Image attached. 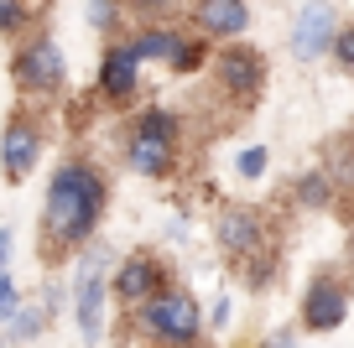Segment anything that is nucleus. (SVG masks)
<instances>
[{"label": "nucleus", "mask_w": 354, "mask_h": 348, "mask_svg": "<svg viewBox=\"0 0 354 348\" xmlns=\"http://www.w3.org/2000/svg\"><path fill=\"white\" fill-rule=\"evenodd\" d=\"M110 208V182L88 156H68L47 177V203H42V265H63L78 250L94 244V229L104 224Z\"/></svg>", "instance_id": "f257e3e1"}, {"label": "nucleus", "mask_w": 354, "mask_h": 348, "mask_svg": "<svg viewBox=\"0 0 354 348\" xmlns=\"http://www.w3.org/2000/svg\"><path fill=\"white\" fill-rule=\"evenodd\" d=\"M136 327H141L146 343L156 348H198L203 333H209V322H203V307L198 296L188 291V286H167L162 296H151V302L141 307V312H131Z\"/></svg>", "instance_id": "f03ea898"}, {"label": "nucleus", "mask_w": 354, "mask_h": 348, "mask_svg": "<svg viewBox=\"0 0 354 348\" xmlns=\"http://www.w3.org/2000/svg\"><path fill=\"white\" fill-rule=\"evenodd\" d=\"M104 265H110V250H104V244H88V255H78L73 291H68L78 338H84L88 348L104 338V302H110V276H104Z\"/></svg>", "instance_id": "7ed1b4c3"}, {"label": "nucleus", "mask_w": 354, "mask_h": 348, "mask_svg": "<svg viewBox=\"0 0 354 348\" xmlns=\"http://www.w3.org/2000/svg\"><path fill=\"white\" fill-rule=\"evenodd\" d=\"M214 244H219V255L230 265H245L261 250H271V224L250 203H224L219 218H214Z\"/></svg>", "instance_id": "20e7f679"}, {"label": "nucleus", "mask_w": 354, "mask_h": 348, "mask_svg": "<svg viewBox=\"0 0 354 348\" xmlns=\"http://www.w3.org/2000/svg\"><path fill=\"white\" fill-rule=\"evenodd\" d=\"M11 78H16V88H21L26 99H53V94H63V84H68V63H63L53 37H26V42L16 47Z\"/></svg>", "instance_id": "39448f33"}, {"label": "nucleus", "mask_w": 354, "mask_h": 348, "mask_svg": "<svg viewBox=\"0 0 354 348\" xmlns=\"http://www.w3.org/2000/svg\"><path fill=\"white\" fill-rule=\"evenodd\" d=\"M167 286H172V271H167V260L156 250H131L120 255V265H115L110 276V296L125 307V312H141L151 296H162Z\"/></svg>", "instance_id": "423d86ee"}, {"label": "nucleus", "mask_w": 354, "mask_h": 348, "mask_svg": "<svg viewBox=\"0 0 354 348\" xmlns=\"http://www.w3.org/2000/svg\"><path fill=\"white\" fill-rule=\"evenodd\" d=\"M214 84H219V94L230 99V104H240V109H250L255 99L266 94V57L255 52V47H245V42H230L224 52H214Z\"/></svg>", "instance_id": "0eeeda50"}, {"label": "nucleus", "mask_w": 354, "mask_h": 348, "mask_svg": "<svg viewBox=\"0 0 354 348\" xmlns=\"http://www.w3.org/2000/svg\"><path fill=\"white\" fill-rule=\"evenodd\" d=\"M42 125H37L32 109H11L6 115V130H0V172H6V182H26V177L37 172V162H42Z\"/></svg>", "instance_id": "6e6552de"}, {"label": "nucleus", "mask_w": 354, "mask_h": 348, "mask_svg": "<svg viewBox=\"0 0 354 348\" xmlns=\"http://www.w3.org/2000/svg\"><path fill=\"white\" fill-rule=\"evenodd\" d=\"M344 317H349V281L333 271H318L308 281V291H302V317L297 322L308 327V333H333V327H344Z\"/></svg>", "instance_id": "1a4fd4ad"}, {"label": "nucleus", "mask_w": 354, "mask_h": 348, "mask_svg": "<svg viewBox=\"0 0 354 348\" xmlns=\"http://www.w3.org/2000/svg\"><path fill=\"white\" fill-rule=\"evenodd\" d=\"M333 37H339V11H333V0H308L292 21V57L297 63H318L323 52H333Z\"/></svg>", "instance_id": "9d476101"}, {"label": "nucleus", "mask_w": 354, "mask_h": 348, "mask_svg": "<svg viewBox=\"0 0 354 348\" xmlns=\"http://www.w3.org/2000/svg\"><path fill=\"white\" fill-rule=\"evenodd\" d=\"M136 88H141V52L131 42H110L100 57V94L110 104H131Z\"/></svg>", "instance_id": "9b49d317"}, {"label": "nucleus", "mask_w": 354, "mask_h": 348, "mask_svg": "<svg viewBox=\"0 0 354 348\" xmlns=\"http://www.w3.org/2000/svg\"><path fill=\"white\" fill-rule=\"evenodd\" d=\"M250 26V0H193V32L209 42H240Z\"/></svg>", "instance_id": "f8f14e48"}, {"label": "nucleus", "mask_w": 354, "mask_h": 348, "mask_svg": "<svg viewBox=\"0 0 354 348\" xmlns=\"http://www.w3.org/2000/svg\"><path fill=\"white\" fill-rule=\"evenodd\" d=\"M125 166L146 182H167L177 172V146L156 135H125Z\"/></svg>", "instance_id": "ddd939ff"}, {"label": "nucleus", "mask_w": 354, "mask_h": 348, "mask_svg": "<svg viewBox=\"0 0 354 348\" xmlns=\"http://www.w3.org/2000/svg\"><path fill=\"white\" fill-rule=\"evenodd\" d=\"M183 37L188 32H177V26H146V32L131 37V47L141 52V63H172L177 47H183Z\"/></svg>", "instance_id": "4468645a"}, {"label": "nucleus", "mask_w": 354, "mask_h": 348, "mask_svg": "<svg viewBox=\"0 0 354 348\" xmlns=\"http://www.w3.org/2000/svg\"><path fill=\"white\" fill-rule=\"evenodd\" d=\"M125 135H156V141H172L177 146V141H183V120H177L167 104H146L141 115L131 120V130H125Z\"/></svg>", "instance_id": "2eb2a0df"}, {"label": "nucleus", "mask_w": 354, "mask_h": 348, "mask_svg": "<svg viewBox=\"0 0 354 348\" xmlns=\"http://www.w3.org/2000/svg\"><path fill=\"white\" fill-rule=\"evenodd\" d=\"M333 187H339V177H333L328 166H318V172L297 177V187H292V197H297L302 208H328V203H333Z\"/></svg>", "instance_id": "dca6fc26"}, {"label": "nucleus", "mask_w": 354, "mask_h": 348, "mask_svg": "<svg viewBox=\"0 0 354 348\" xmlns=\"http://www.w3.org/2000/svg\"><path fill=\"white\" fill-rule=\"evenodd\" d=\"M203 63H214L209 37H203V32H188V37H183V47H177V57H172L167 68H172V73H198Z\"/></svg>", "instance_id": "f3484780"}, {"label": "nucleus", "mask_w": 354, "mask_h": 348, "mask_svg": "<svg viewBox=\"0 0 354 348\" xmlns=\"http://www.w3.org/2000/svg\"><path fill=\"white\" fill-rule=\"evenodd\" d=\"M47 317H53V312H47L42 302H37V307H21V312L6 322V338H11V343H32V338L47 327Z\"/></svg>", "instance_id": "a211bd4d"}, {"label": "nucleus", "mask_w": 354, "mask_h": 348, "mask_svg": "<svg viewBox=\"0 0 354 348\" xmlns=\"http://www.w3.org/2000/svg\"><path fill=\"white\" fill-rule=\"evenodd\" d=\"M240 276H245V286H250V291H266V286L277 281V244H271V250H261L255 260H245Z\"/></svg>", "instance_id": "6ab92c4d"}, {"label": "nucleus", "mask_w": 354, "mask_h": 348, "mask_svg": "<svg viewBox=\"0 0 354 348\" xmlns=\"http://www.w3.org/2000/svg\"><path fill=\"white\" fill-rule=\"evenodd\" d=\"M32 21V0H0V37H21Z\"/></svg>", "instance_id": "aec40b11"}, {"label": "nucleus", "mask_w": 354, "mask_h": 348, "mask_svg": "<svg viewBox=\"0 0 354 348\" xmlns=\"http://www.w3.org/2000/svg\"><path fill=\"white\" fill-rule=\"evenodd\" d=\"M21 286H16V276L11 271H6V276H0V327H6V322H11V317L16 312H21Z\"/></svg>", "instance_id": "412c9836"}, {"label": "nucleus", "mask_w": 354, "mask_h": 348, "mask_svg": "<svg viewBox=\"0 0 354 348\" xmlns=\"http://www.w3.org/2000/svg\"><path fill=\"white\" fill-rule=\"evenodd\" d=\"M234 172H240L245 182H255V177H266V146H245V151L234 156Z\"/></svg>", "instance_id": "4be33fe9"}, {"label": "nucleus", "mask_w": 354, "mask_h": 348, "mask_svg": "<svg viewBox=\"0 0 354 348\" xmlns=\"http://www.w3.org/2000/svg\"><path fill=\"white\" fill-rule=\"evenodd\" d=\"M333 63H339L344 73H354V21L339 26V37H333Z\"/></svg>", "instance_id": "5701e85b"}, {"label": "nucleus", "mask_w": 354, "mask_h": 348, "mask_svg": "<svg viewBox=\"0 0 354 348\" xmlns=\"http://www.w3.org/2000/svg\"><path fill=\"white\" fill-rule=\"evenodd\" d=\"M88 21L100 26V32H110L120 21V0H88Z\"/></svg>", "instance_id": "b1692460"}, {"label": "nucleus", "mask_w": 354, "mask_h": 348, "mask_svg": "<svg viewBox=\"0 0 354 348\" xmlns=\"http://www.w3.org/2000/svg\"><path fill=\"white\" fill-rule=\"evenodd\" d=\"M230 317H234V302H230V296H214V307H209V327L219 333V327H230Z\"/></svg>", "instance_id": "393cba45"}, {"label": "nucleus", "mask_w": 354, "mask_h": 348, "mask_svg": "<svg viewBox=\"0 0 354 348\" xmlns=\"http://www.w3.org/2000/svg\"><path fill=\"white\" fill-rule=\"evenodd\" d=\"M131 11H136V16H151V21H156V16L177 11V0H131Z\"/></svg>", "instance_id": "a878e982"}, {"label": "nucleus", "mask_w": 354, "mask_h": 348, "mask_svg": "<svg viewBox=\"0 0 354 348\" xmlns=\"http://www.w3.org/2000/svg\"><path fill=\"white\" fill-rule=\"evenodd\" d=\"M11 244H16V234H11V229H0V276L11 271Z\"/></svg>", "instance_id": "bb28decb"}, {"label": "nucleus", "mask_w": 354, "mask_h": 348, "mask_svg": "<svg viewBox=\"0 0 354 348\" xmlns=\"http://www.w3.org/2000/svg\"><path fill=\"white\" fill-rule=\"evenodd\" d=\"M349 271H354V240H349Z\"/></svg>", "instance_id": "cd10ccee"}, {"label": "nucleus", "mask_w": 354, "mask_h": 348, "mask_svg": "<svg viewBox=\"0 0 354 348\" xmlns=\"http://www.w3.org/2000/svg\"><path fill=\"white\" fill-rule=\"evenodd\" d=\"M0 348H11V338H6V333H0Z\"/></svg>", "instance_id": "c85d7f7f"}, {"label": "nucleus", "mask_w": 354, "mask_h": 348, "mask_svg": "<svg viewBox=\"0 0 354 348\" xmlns=\"http://www.w3.org/2000/svg\"><path fill=\"white\" fill-rule=\"evenodd\" d=\"M349 135H354V120H349Z\"/></svg>", "instance_id": "c756f323"}]
</instances>
